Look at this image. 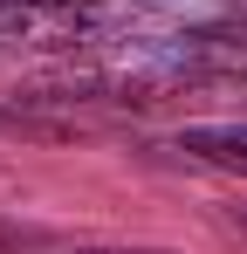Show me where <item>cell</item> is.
Segmentation results:
<instances>
[{"mask_svg": "<svg viewBox=\"0 0 247 254\" xmlns=\"http://www.w3.org/2000/svg\"><path fill=\"white\" fill-rule=\"evenodd\" d=\"M55 7H103V0H55Z\"/></svg>", "mask_w": 247, "mask_h": 254, "instance_id": "obj_4", "label": "cell"}, {"mask_svg": "<svg viewBox=\"0 0 247 254\" xmlns=\"http://www.w3.org/2000/svg\"><path fill=\"white\" fill-rule=\"evenodd\" d=\"M76 254H165V248H76Z\"/></svg>", "mask_w": 247, "mask_h": 254, "instance_id": "obj_3", "label": "cell"}, {"mask_svg": "<svg viewBox=\"0 0 247 254\" xmlns=\"http://www.w3.org/2000/svg\"><path fill=\"white\" fill-rule=\"evenodd\" d=\"M0 35L35 48H89V7H55V0H0Z\"/></svg>", "mask_w": 247, "mask_h": 254, "instance_id": "obj_1", "label": "cell"}, {"mask_svg": "<svg viewBox=\"0 0 247 254\" xmlns=\"http://www.w3.org/2000/svg\"><path fill=\"white\" fill-rule=\"evenodd\" d=\"M172 144L185 158H199V165H220V172H241L247 179V124H185Z\"/></svg>", "mask_w": 247, "mask_h": 254, "instance_id": "obj_2", "label": "cell"}, {"mask_svg": "<svg viewBox=\"0 0 247 254\" xmlns=\"http://www.w3.org/2000/svg\"><path fill=\"white\" fill-rule=\"evenodd\" d=\"M241 69H247V48H241Z\"/></svg>", "mask_w": 247, "mask_h": 254, "instance_id": "obj_5", "label": "cell"}]
</instances>
